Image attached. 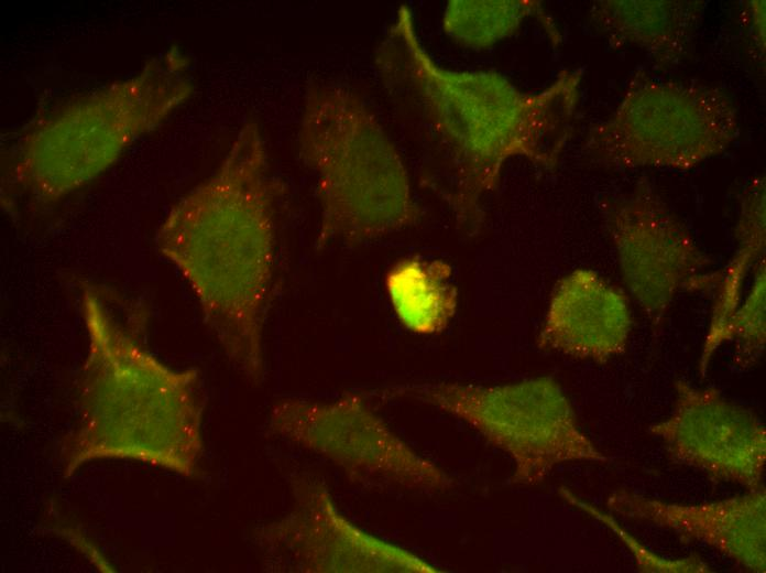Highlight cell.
Returning a JSON list of instances; mask_svg holds the SVG:
<instances>
[{
  "instance_id": "2e32d148",
  "label": "cell",
  "mask_w": 766,
  "mask_h": 573,
  "mask_svg": "<svg viewBox=\"0 0 766 573\" xmlns=\"http://www.w3.org/2000/svg\"><path fill=\"white\" fill-rule=\"evenodd\" d=\"M737 248L724 273H718L716 299L701 354L700 369L705 375L718 339L743 299V283L765 252V180L755 179L748 186L736 227Z\"/></svg>"
},
{
  "instance_id": "52a82bcc",
  "label": "cell",
  "mask_w": 766,
  "mask_h": 573,
  "mask_svg": "<svg viewBox=\"0 0 766 573\" xmlns=\"http://www.w3.org/2000/svg\"><path fill=\"white\" fill-rule=\"evenodd\" d=\"M386 393L463 421L510 456L514 484L537 485L566 463L608 461L580 429L570 401L550 377L496 386L417 383Z\"/></svg>"
},
{
  "instance_id": "277c9868",
  "label": "cell",
  "mask_w": 766,
  "mask_h": 573,
  "mask_svg": "<svg viewBox=\"0 0 766 573\" xmlns=\"http://www.w3.org/2000/svg\"><path fill=\"white\" fill-rule=\"evenodd\" d=\"M187 68L188 58L171 48L129 78L33 119L14 144L11 180L51 203L96 179L189 98Z\"/></svg>"
},
{
  "instance_id": "4fadbf2b",
  "label": "cell",
  "mask_w": 766,
  "mask_h": 573,
  "mask_svg": "<svg viewBox=\"0 0 766 573\" xmlns=\"http://www.w3.org/2000/svg\"><path fill=\"white\" fill-rule=\"evenodd\" d=\"M631 329V311L623 292L597 272L577 269L556 284L537 346L604 363L624 353Z\"/></svg>"
},
{
  "instance_id": "d6986e66",
  "label": "cell",
  "mask_w": 766,
  "mask_h": 573,
  "mask_svg": "<svg viewBox=\"0 0 766 573\" xmlns=\"http://www.w3.org/2000/svg\"><path fill=\"white\" fill-rule=\"evenodd\" d=\"M559 493L561 497L568 501L570 505L583 510L619 537L620 540L627 547V549L633 553L634 560L636 562V567L639 572H712L711 566L705 563L698 555H689L679 559H667L664 558L639 543L633 536H631L624 528H622L619 522L612 517L611 513H605L594 507L593 505L581 500L570 490L566 488H560Z\"/></svg>"
},
{
  "instance_id": "30bf717a",
  "label": "cell",
  "mask_w": 766,
  "mask_h": 573,
  "mask_svg": "<svg viewBox=\"0 0 766 573\" xmlns=\"http://www.w3.org/2000/svg\"><path fill=\"white\" fill-rule=\"evenodd\" d=\"M620 271L632 298L657 324L683 291L716 284L710 260L685 225L654 194L637 188L604 212Z\"/></svg>"
},
{
  "instance_id": "7a4b0ae2",
  "label": "cell",
  "mask_w": 766,
  "mask_h": 573,
  "mask_svg": "<svg viewBox=\"0 0 766 573\" xmlns=\"http://www.w3.org/2000/svg\"><path fill=\"white\" fill-rule=\"evenodd\" d=\"M281 190L261 130L249 121L217 171L173 206L156 234L158 252L193 290L225 355L254 383L265 374Z\"/></svg>"
},
{
  "instance_id": "ffe728a7",
  "label": "cell",
  "mask_w": 766,
  "mask_h": 573,
  "mask_svg": "<svg viewBox=\"0 0 766 573\" xmlns=\"http://www.w3.org/2000/svg\"><path fill=\"white\" fill-rule=\"evenodd\" d=\"M751 30L753 37L764 54L765 52V1H751L748 4Z\"/></svg>"
},
{
  "instance_id": "5bb4252c",
  "label": "cell",
  "mask_w": 766,
  "mask_h": 573,
  "mask_svg": "<svg viewBox=\"0 0 766 573\" xmlns=\"http://www.w3.org/2000/svg\"><path fill=\"white\" fill-rule=\"evenodd\" d=\"M704 7L689 0H601L591 8L590 22L611 46L638 48L669 68L689 55Z\"/></svg>"
},
{
  "instance_id": "ba28073f",
  "label": "cell",
  "mask_w": 766,
  "mask_h": 573,
  "mask_svg": "<svg viewBox=\"0 0 766 573\" xmlns=\"http://www.w3.org/2000/svg\"><path fill=\"white\" fill-rule=\"evenodd\" d=\"M270 431L338 465L353 480L440 491L453 479L415 452L357 393L332 401L284 398L275 402Z\"/></svg>"
},
{
  "instance_id": "6da1fadb",
  "label": "cell",
  "mask_w": 766,
  "mask_h": 573,
  "mask_svg": "<svg viewBox=\"0 0 766 573\" xmlns=\"http://www.w3.org/2000/svg\"><path fill=\"white\" fill-rule=\"evenodd\" d=\"M374 66L418 149L425 182L469 236L483 226L484 201L507 161L523 158L552 170L571 138L581 68L559 72L537 91L495 72L448 69L426 51L405 4L377 45Z\"/></svg>"
},
{
  "instance_id": "3957f363",
  "label": "cell",
  "mask_w": 766,
  "mask_h": 573,
  "mask_svg": "<svg viewBox=\"0 0 766 573\" xmlns=\"http://www.w3.org/2000/svg\"><path fill=\"white\" fill-rule=\"evenodd\" d=\"M80 306L88 346L66 471L98 458H129L192 476L203 453L199 374L172 369L146 352L94 288H83Z\"/></svg>"
},
{
  "instance_id": "8992f818",
  "label": "cell",
  "mask_w": 766,
  "mask_h": 573,
  "mask_svg": "<svg viewBox=\"0 0 766 573\" xmlns=\"http://www.w3.org/2000/svg\"><path fill=\"white\" fill-rule=\"evenodd\" d=\"M740 134L737 110L716 87L637 73L620 104L583 143L593 162L617 169L689 170Z\"/></svg>"
},
{
  "instance_id": "e0dca14e",
  "label": "cell",
  "mask_w": 766,
  "mask_h": 573,
  "mask_svg": "<svg viewBox=\"0 0 766 573\" xmlns=\"http://www.w3.org/2000/svg\"><path fill=\"white\" fill-rule=\"evenodd\" d=\"M529 18L537 20L554 45L561 35L540 1L452 0L442 18L445 33L458 44L484 50L513 35Z\"/></svg>"
},
{
  "instance_id": "9c48e42d",
  "label": "cell",
  "mask_w": 766,
  "mask_h": 573,
  "mask_svg": "<svg viewBox=\"0 0 766 573\" xmlns=\"http://www.w3.org/2000/svg\"><path fill=\"white\" fill-rule=\"evenodd\" d=\"M287 515L260 531V544L278 571L440 572L411 551L353 525L336 507L326 486L309 476L292 484Z\"/></svg>"
},
{
  "instance_id": "ac0fdd59",
  "label": "cell",
  "mask_w": 766,
  "mask_h": 573,
  "mask_svg": "<svg viewBox=\"0 0 766 573\" xmlns=\"http://www.w3.org/2000/svg\"><path fill=\"white\" fill-rule=\"evenodd\" d=\"M753 283L727 321L718 339V348L734 342L744 364L754 363L765 348V263H759Z\"/></svg>"
},
{
  "instance_id": "9a60e30c",
  "label": "cell",
  "mask_w": 766,
  "mask_h": 573,
  "mask_svg": "<svg viewBox=\"0 0 766 573\" xmlns=\"http://www.w3.org/2000/svg\"><path fill=\"white\" fill-rule=\"evenodd\" d=\"M385 289L397 320L415 334H439L456 314L458 290L444 260L403 258L387 271Z\"/></svg>"
},
{
  "instance_id": "8fae6325",
  "label": "cell",
  "mask_w": 766,
  "mask_h": 573,
  "mask_svg": "<svg viewBox=\"0 0 766 573\" xmlns=\"http://www.w3.org/2000/svg\"><path fill=\"white\" fill-rule=\"evenodd\" d=\"M669 415L649 428L670 457L748 491L764 489L766 429L751 410L714 388L675 383Z\"/></svg>"
},
{
  "instance_id": "5b68a950",
  "label": "cell",
  "mask_w": 766,
  "mask_h": 573,
  "mask_svg": "<svg viewBox=\"0 0 766 573\" xmlns=\"http://www.w3.org/2000/svg\"><path fill=\"white\" fill-rule=\"evenodd\" d=\"M299 150L317 179L318 248L359 246L420 220L400 151L352 90L316 85L308 91Z\"/></svg>"
},
{
  "instance_id": "7c38bea8",
  "label": "cell",
  "mask_w": 766,
  "mask_h": 573,
  "mask_svg": "<svg viewBox=\"0 0 766 573\" xmlns=\"http://www.w3.org/2000/svg\"><path fill=\"white\" fill-rule=\"evenodd\" d=\"M611 515L672 531L681 540L700 542L749 571H766V491L732 498L678 504L615 490L606 499Z\"/></svg>"
}]
</instances>
